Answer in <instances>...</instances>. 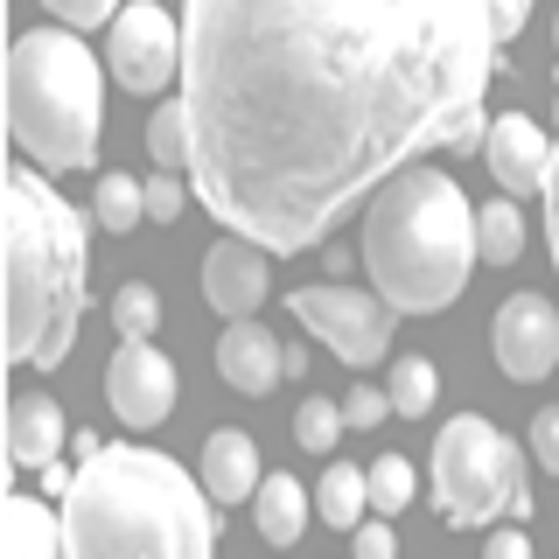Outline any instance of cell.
Masks as SVG:
<instances>
[{
  "instance_id": "7",
  "label": "cell",
  "mask_w": 559,
  "mask_h": 559,
  "mask_svg": "<svg viewBox=\"0 0 559 559\" xmlns=\"http://www.w3.org/2000/svg\"><path fill=\"white\" fill-rule=\"evenodd\" d=\"M294 322L308 329L322 349H336L349 371H371V364L392 349V308L378 294H357V287H301L287 294Z\"/></svg>"
},
{
  "instance_id": "33",
  "label": "cell",
  "mask_w": 559,
  "mask_h": 559,
  "mask_svg": "<svg viewBox=\"0 0 559 559\" xmlns=\"http://www.w3.org/2000/svg\"><path fill=\"white\" fill-rule=\"evenodd\" d=\"M546 238H552V266H559V140H552V175H546Z\"/></svg>"
},
{
  "instance_id": "23",
  "label": "cell",
  "mask_w": 559,
  "mask_h": 559,
  "mask_svg": "<svg viewBox=\"0 0 559 559\" xmlns=\"http://www.w3.org/2000/svg\"><path fill=\"white\" fill-rule=\"evenodd\" d=\"M364 476H371V511H378V518H399V511L413 503V489H419V476H413L406 454H378Z\"/></svg>"
},
{
  "instance_id": "21",
  "label": "cell",
  "mask_w": 559,
  "mask_h": 559,
  "mask_svg": "<svg viewBox=\"0 0 559 559\" xmlns=\"http://www.w3.org/2000/svg\"><path fill=\"white\" fill-rule=\"evenodd\" d=\"M92 217L105 224V231H133V224H147V189L127 182V175H105L98 182V197H92Z\"/></svg>"
},
{
  "instance_id": "28",
  "label": "cell",
  "mask_w": 559,
  "mask_h": 559,
  "mask_svg": "<svg viewBox=\"0 0 559 559\" xmlns=\"http://www.w3.org/2000/svg\"><path fill=\"white\" fill-rule=\"evenodd\" d=\"M140 189H147V217L154 224H175V217H182V182H175V175H147Z\"/></svg>"
},
{
  "instance_id": "18",
  "label": "cell",
  "mask_w": 559,
  "mask_h": 559,
  "mask_svg": "<svg viewBox=\"0 0 559 559\" xmlns=\"http://www.w3.org/2000/svg\"><path fill=\"white\" fill-rule=\"evenodd\" d=\"M314 511L336 524V532H357L364 511H371V476H364V468H349V462H336L322 476V489H314Z\"/></svg>"
},
{
  "instance_id": "3",
  "label": "cell",
  "mask_w": 559,
  "mask_h": 559,
  "mask_svg": "<svg viewBox=\"0 0 559 559\" xmlns=\"http://www.w3.org/2000/svg\"><path fill=\"white\" fill-rule=\"evenodd\" d=\"M476 210L448 168H406L364 210V273L392 314H441L476 266Z\"/></svg>"
},
{
  "instance_id": "19",
  "label": "cell",
  "mask_w": 559,
  "mask_h": 559,
  "mask_svg": "<svg viewBox=\"0 0 559 559\" xmlns=\"http://www.w3.org/2000/svg\"><path fill=\"white\" fill-rule=\"evenodd\" d=\"M147 154H154V168H162V175H175V168L197 162V147H189V112H182V98L162 105V112L147 119Z\"/></svg>"
},
{
  "instance_id": "27",
  "label": "cell",
  "mask_w": 559,
  "mask_h": 559,
  "mask_svg": "<svg viewBox=\"0 0 559 559\" xmlns=\"http://www.w3.org/2000/svg\"><path fill=\"white\" fill-rule=\"evenodd\" d=\"M43 8L57 14L63 28H98V22H119V14H112L119 0H43Z\"/></svg>"
},
{
  "instance_id": "26",
  "label": "cell",
  "mask_w": 559,
  "mask_h": 559,
  "mask_svg": "<svg viewBox=\"0 0 559 559\" xmlns=\"http://www.w3.org/2000/svg\"><path fill=\"white\" fill-rule=\"evenodd\" d=\"M384 413H392V392H384V384H349V399H343L349 427H378Z\"/></svg>"
},
{
  "instance_id": "8",
  "label": "cell",
  "mask_w": 559,
  "mask_h": 559,
  "mask_svg": "<svg viewBox=\"0 0 559 559\" xmlns=\"http://www.w3.org/2000/svg\"><path fill=\"white\" fill-rule=\"evenodd\" d=\"M112 84L133 98H154L168 78H182V22H168V8L154 0H127L112 22Z\"/></svg>"
},
{
  "instance_id": "29",
  "label": "cell",
  "mask_w": 559,
  "mask_h": 559,
  "mask_svg": "<svg viewBox=\"0 0 559 559\" xmlns=\"http://www.w3.org/2000/svg\"><path fill=\"white\" fill-rule=\"evenodd\" d=\"M357 559H399V538H392V518H364L357 532Z\"/></svg>"
},
{
  "instance_id": "13",
  "label": "cell",
  "mask_w": 559,
  "mask_h": 559,
  "mask_svg": "<svg viewBox=\"0 0 559 559\" xmlns=\"http://www.w3.org/2000/svg\"><path fill=\"white\" fill-rule=\"evenodd\" d=\"M217 371L231 392L245 399H266L280 378H287V349H280L273 329H259V322H231L224 329V343H217Z\"/></svg>"
},
{
  "instance_id": "2",
  "label": "cell",
  "mask_w": 559,
  "mask_h": 559,
  "mask_svg": "<svg viewBox=\"0 0 559 559\" xmlns=\"http://www.w3.org/2000/svg\"><path fill=\"white\" fill-rule=\"evenodd\" d=\"M70 559H217L210 489L154 448H98L63 497Z\"/></svg>"
},
{
  "instance_id": "35",
  "label": "cell",
  "mask_w": 559,
  "mask_h": 559,
  "mask_svg": "<svg viewBox=\"0 0 559 559\" xmlns=\"http://www.w3.org/2000/svg\"><path fill=\"white\" fill-rule=\"evenodd\" d=\"M552 70H559V28H552Z\"/></svg>"
},
{
  "instance_id": "16",
  "label": "cell",
  "mask_w": 559,
  "mask_h": 559,
  "mask_svg": "<svg viewBox=\"0 0 559 559\" xmlns=\"http://www.w3.org/2000/svg\"><path fill=\"white\" fill-rule=\"evenodd\" d=\"M0 552L8 559H70L63 518L43 497H8V511H0Z\"/></svg>"
},
{
  "instance_id": "1",
  "label": "cell",
  "mask_w": 559,
  "mask_h": 559,
  "mask_svg": "<svg viewBox=\"0 0 559 559\" xmlns=\"http://www.w3.org/2000/svg\"><path fill=\"white\" fill-rule=\"evenodd\" d=\"M489 70V0H182L189 182L231 238L314 252L483 119Z\"/></svg>"
},
{
  "instance_id": "4",
  "label": "cell",
  "mask_w": 559,
  "mask_h": 559,
  "mask_svg": "<svg viewBox=\"0 0 559 559\" xmlns=\"http://www.w3.org/2000/svg\"><path fill=\"white\" fill-rule=\"evenodd\" d=\"M84 314V210L57 197L43 168L8 175V357L57 371Z\"/></svg>"
},
{
  "instance_id": "10",
  "label": "cell",
  "mask_w": 559,
  "mask_h": 559,
  "mask_svg": "<svg viewBox=\"0 0 559 559\" xmlns=\"http://www.w3.org/2000/svg\"><path fill=\"white\" fill-rule=\"evenodd\" d=\"M175 392H182V378H175V364L154 343H119L112 364H105V399H112V413L140 433L162 427L175 413Z\"/></svg>"
},
{
  "instance_id": "30",
  "label": "cell",
  "mask_w": 559,
  "mask_h": 559,
  "mask_svg": "<svg viewBox=\"0 0 559 559\" xmlns=\"http://www.w3.org/2000/svg\"><path fill=\"white\" fill-rule=\"evenodd\" d=\"M532 454H538V468H552L559 476V406H546L532 419Z\"/></svg>"
},
{
  "instance_id": "12",
  "label": "cell",
  "mask_w": 559,
  "mask_h": 559,
  "mask_svg": "<svg viewBox=\"0 0 559 559\" xmlns=\"http://www.w3.org/2000/svg\"><path fill=\"white\" fill-rule=\"evenodd\" d=\"M203 301L224 314V322H252V308L266 301V259H259L252 238L224 231L203 252Z\"/></svg>"
},
{
  "instance_id": "17",
  "label": "cell",
  "mask_w": 559,
  "mask_h": 559,
  "mask_svg": "<svg viewBox=\"0 0 559 559\" xmlns=\"http://www.w3.org/2000/svg\"><path fill=\"white\" fill-rule=\"evenodd\" d=\"M252 518H259V538L266 546H294V538L308 532V489L280 468V476L259 483V497H252Z\"/></svg>"
},
{
  "instance_id": "9",
  "label": "cell",
  "mask_w": 559,
  "mask_h": 559,
  "mask_svg": "<svg viewBox=\"0 0 559 559\" xmlns=\"http://www.w3.org/2000/svg\"><path fill=\"white\" fill-rule=\"evenodd\" d=\"M489 349H497L503 378L538 384L559 364V308L546 294H511L497 308V322H489Z\"/></svg>"
},
{
  "instance_id": "20",
  "label": "cell",
  "mask_w": 559,
  "mask_h": 559,
  "mask_svg": "<svg viewBox=\"0 0 559 559\" xmlns=\"http://www.w3.org/2000/svg\"><path fill=\"white\" fill-rule=\"evenodd\" d=\"M476 252L489 259V266H511V259L524 252V217L511 203H489V210H476Z\"/></svg>"
},
{
  "instance_id": "5",
  "label": "cell",
  "mask_w": 559,
  "mask_h": 559,
  "mask_svg": "<svg viewBox=\"0 0 559 559\" xmlns=\"http://www.w3.org/2000/svg\"><path fill=\"white\" fill-rule=\"evenodd\" d=\"M105 70L78 28H28L8 57V133L35 168H92L105 127Z\"/></svg>"
},
{
  "instance_id": "25",
  "label": "cell",
  "mask_w": 559,
  "mask_h": 559,
  "mask_svg": "<svg viewBox=\"0 0 559 559\" xmlns=\"http://www.w3.org/2000/svg\"><path fill=\"white\" fill-rule=\"evenodd\" d=\"M343 406L336 399H301V413H294V441H301L308 454H336V441H343Z\"/></svg>"
},
{
  "instance_id": "24",
  "label": "cell",
  "mask_w": 559,
  "mask_h": 559,
  "mask_svg": "<svg viewBox=\"0 0 559 559\" xmlns=\"http://www.w3.org/2000/svg\"><path fill=\"white\" fill-rule=\"evenodd\" d=\"M112 329L127 343H147L154 329H162V294L147 287V280H133V287H119L112 294Z\"/></svg>"
},
{
  "instance_id": "14",
  "label": "cell",
  "mask_w": 559,
  "mask_h": 559,
  "mask_svg": "<svg viewBox=\"0 0 559 559\" xmlns=\"http://www.w3.org/2000/svg\"><path fill=\"white\" fill-rule=\"evenodd\" d=\"M197 483L210 489V503H245V497H259V448H252V433H238V427H217L203 441V468H197Z\"/></svg>"
},
{
  "instance_id": "32",
  "label": "cell",
  "mask_w": 559,
  "mask_h": 559,
  "mask_svg": "<svg viewBox=\"0 0 559 559\" xmlns=\"http://www.w3.org/2000/svg\"><path fill=\"white\" fill-rule=\"evenodd\" d=\"M483 559H532V538H524V524H511V532H497L483 546Z\"/></svg>"
},
{
  "instance_id": "6",
  "label": "cell",
  "mask_w": 559,
  "mask_h": 559,
  "mask_svg": "<svg viewBox=\"0 0 559 559\" xmlns=\"http://www.w3.org/2000/svg\"><path fill=\"white\" fill-rule=\"evenodd\" d=\"M433 511L454 532H476V524L532 518V483H524V454L503 427H489L483 413H454L433 433Z\"/></svg>"
},
{
  "instance_id": "11",
  "label": "cell",
  "mask_w": 559,
  "mask_h": 559,
  "mask_svg": "<svg viewBox=\"0 0 559 559\" xmlns=\"http://www.w3.org/2000/svg\"><path fill=\"white\" fill-rule=\"evenodd\" d=\"M483 168L497 175L503 197H546V175H552V133H546V127H532V119H518V112L489 119Z\"/></svg>"
},
{
  "instance_id": "34",
  "label": "cell",
  "mask_w": 559,
  "mask_h": 559,
  "mask_svg": "<svg viewBox=\"0 0 559 559\" xmlns=\"http://www.w3.org/2000/svg\"><path fill=\"white\" fill-rule=\"evenodd\" d=\"M43 489H49V497H70V489H78V476H70L63 462H49V468H43Z\"/></svg>"
},
{
  "instance_id": "22",
  "label": "cell",
  "mask_w": 559,
  "mask_h": 559,
  "mask_svg": "<svg viewBox=\"0 0 559 559\" xmlns=\"http://www.w3.org/2000/svg\"><path fill=\"white\" fill-rule=\"evenodd\" d=\"M384 392H392V413H399V419H419V413H433V392H441V378H433L427 357H399Z\"/></svg>"
},
{
  "instance_id": "31",
  "label": "cell",
  "mask_w": 559,
  "mask_h": 559,
  "mask_svg": "<svg viewBox=\"0 0 559 559\" xmlns=\"http://www.w3.org/2000/svg\"><path fill=\"white\" fill-rule=\"evenodd\" d=\"M489 22H497V43H503V35H518L532 22V0H489Z\"/></svg>"
},
{
  "instance_id": "15",
  "label": "cell",
  "mask_w": 559,
  "mask_h": 559,
  "mask_svg": "<svg viewBox=\"0 0 559 559\" xmlns=\"http://www.w3.org/2000/svg\"><path fill=\"white\" fill-rule=\"evenodd\" d=\"M57 448H63V413H57V399L22 392V399L8 406V454H14V468H49V462H57Z\"/></svg>"
}]
</instances>
